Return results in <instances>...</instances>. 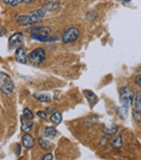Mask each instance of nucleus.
<instances>
[{"label":"nucleus","mask_w":141,"mask_h":160,"mask_svg":"<svg viewBox=\"0 0 141 160\" xmlns=\"http://www.w3.org/2000/svg\"><path fill=\"white\" fill-rule=\"evenodd\" d=\"M134 97H135V93H134V89L131 88L130 86H125L120 89V100L124 108L128 109V108L130 107L134 101Z\"/></svg>","instance_id":"1"},{"label":"nucleus","mask_w":141,"mask_h":160,"mask_svg":"<svg viewBox=\"0 0 141 160\" xmlns=\"http://www.w3.org/2000/svg\"><path fill=\"white\" fill-rule=\"evenodd\" d=\"M13 89H14V84H13L10 75L3 73V72H0V91L4 95L9 96L12 94Z\"/></svg>","instance_id":"2"},{"label":"nucleus","mask_w":141,"mask_h":160,"mask_svg":"<svg viewBox=\"0 0 141 160\" xmlns=\"http://www.w3.org/2000/svg\"><path fill=\"white\" fill-rule=\"evenodd\" d=\"M45 58H46V50L42 48H36L30 53L27 60L32 64L39 65L45 61Z\"/></svg>","instance_id":"3"},{"label":"nucleus","mask_w":141,"mask_h":160,"mask_svg":"<svg viewBox=\"0 0 141 160\" xmlns=\"http://www.w3.org/2000/svg\"><path fill=\"white\" fill-rule=\"evenodd\" d=\"M79 37V31L76 28H68L62 34V42L63 44H71L74 42Z\"/></svg>","instance_id":"4"},{"label":"nucleus","mask_w":141,"mask_h":160,"mask_svg":"<svg viewBox=\"0 0 141 160\" xmlns=\"http://www.w3.org/2000/svg\"><path fill=\"white\" fill-rule=\"evenodd\" d=\"M42 21V19H39V18L35 17V15H19L16 17V22L19 23V25L21 26H30L33 25V24H37L40 23Z\"/></svg>","instance_id":"5"},{"label":"nucleus","mask_w":141,"mask_h":160,"mask_svg":"<svg viewBox=\"0 0 141 160\" xmlns=\"http://www.w3.org/2000/svg\"><path fill=\"white\" fill-rule=\"evenodd\" d=\"M24 44V36L21 32L14 33L9 38V49H16Z\"/></svg>","instance_id":"6"},{"label":"nucleus","mask_w":141,"mask_h":160,"mask_svg":"<svg viewBox=\"0 0 141 160\" xmlns=\"http://www.w3.org/2000/svg\"><path fill=\"white\" fill-rule=\"evenodd\" d=\"M27 32L40 36H50V34L52 33V28L49 26H36V28H30Z\"/></svg>","instance_id":"7"},{"label":"nucleus","mask_w":141,"mask_h":160,"mask_svg":"<svg viewBox=\"0 0 141 160\" xmlns=\"http://www.w3.org/2000/svg\"><path fill=\"white\" fill-rule=\"evenodd\" d=\"M15 59L19 63H23L25 64L27 62V55H26V51L23 47H20V48H16V51H15Z\"/></svg>","instance_id":"8"},{"label":"nucleus","mask_w":141,"mask_h":160,"mask_svg":"<svg viewBox=\"0 0 141 160\" xmlns=\"http://www.w3.org/2000/svg\"><path fill=\"white\" fill-rule=\"evenodd\" d=\"M21 128L24 133H30L33 130V122L30 119H26L24 116L21 117Z\"/></svg>","instance_id":"9"},{"label":"nucleus","mask_w":141,"mask_h":160,"mask_svg":"<svg viewBox=\"0 0 141 160\" xmlns=\"http://www.w3.org/2000/svg\"><path fill=\"white\" fill-rule=\"evenodd\" d=\"M22 145H23L25 148H27V149H31V148L34 147L35 139L33 138L28 133H25V135L22 137Z\"/></svg>","instance_id":"10"},{"label":"nucleus","mask_w":141,"mask_h":160,"mask_svg":"<svg viewBox=\"0 0 141 160\" xmlns=\"http://www.w3.org/2000/svg\"><path fill=\"white\" fill-rule=\"evenodd\" d=\"M38 144H39V147L41 148V149L44 150H47V152H49V150H52L53 147H54V145H53L51 142L47 141L46 138H39V141H38Z\"/></svg>","instance_id":"11"},{"label":"nucleus","mask_w":141,"mask_h":160,"mask_svg":"<svg viewBox=\"0 0 141 160\" xmlns=\"http://www.w3.org/2000/svg\"><path fill=\"white\" fill-rule=\"evenodd\" d=\"M84 94H85V97H86V99L89 101V103L91 105V107H92L93 105H95L96 102H97L98 98L97 96L95 95V93L91 91H89V89H86V91H84Z\"/></svg>","instance_id":"12"},{"label":"nucleus","mask_w":141,"mask_h":160,"mask_svg":"<svg viewBox=\"0 0 141 160\" xmlns=\"http://www.w3.org/2000/svg\"><path fill=\"white\" fill-rule=\"evenodd\" d=\"M33 39L39 40L42 42H53V40H57L58 37H50V36H40V35H36V34H31Z\"/></svg>","instance_id":"13"},{"label":"nucleus","mask_w":141,"mask_h":160,"mask_svg":"<svg viewBox=\"0 0 141 160\" xmlns=\"http://www.w3.org/2000/svg\"><path fill=\"white\" fill-rule=\"evenodd\" d=\"M134 110L141 112V91L138 92L134 97Z\"/></svg>","instance_id":"14"},{"label":"nucleus","mask_w":141,"mask_h":160,"mask_svg":"<svg viewBox=\"0 0 141 160\" xmlns=\"http://www.w3.org/2000/svg\"><path fill=\"white\" fill-rule=\"evenodd\" d=\"M103 132L106 135H114L118 132V127L116 124H107L103 128Z\"/></svg>","instance_id":"15"},{"label":"nucleus","mask_w":141,"mask_h":160,"mask_svg":"<svg viewBox=\"0 0 141 160\" xmlns=\"http://www.w3.org/2000/svg\"><path fill=\"white\" fill-rule=\"evenodd\" d=\"M57 134H58L57 128L52 127H47L44 131L45 137H48V138H53L54 136H57Z\"/></svg>","instance_id":"16"},{"label":"nucleus","mask_w":141,"mask_h":160,"mask_svg":"<svg viewBox=\"0 0 141 160\" xmlns=\"http://www.w3.org/2000/svg\"><path fill=\"white\" fill-rule=\"evenodd\" d=\"M50 122L53 123V124L58 125L60 124V123L62 122V114L61 112H54V113L52 114V116L50 117Z\"/></svg>","instance_id":"17"},{"label":"nucleus","mask_w":141,"mask_h":160,"mask_svg":"<svg viewBox=\"0 0 141 160\" xmlns=\"http://www.w3.org/2000/svg\"><path fill=\"white\" fill-rule=\"evenodd\" d=\"M112 146H113L114 148H116V149H120V148L123 147V137L120 136V135L116 136L115 138L113 139V142H112Z\"/></svg>","instance_id":"18"},{"label":"nucleus","mask_w":141,"mask_h":160,"mask_svg":"<svg viewBox=\"0 0 141 160\" xmlns=\"http://www.w3.org/2000/svg\"><path fill=\"white\" fill-rule=\"evenodd\" d=\"M32 14L37 18H39V19H42V18L46 15V8H45V7H41V8L36 9V10L32 11Z\"/></svg>","instance_id":"19"},{"label":"nucleus","mask_w":141,"mask_h":160,"mask_svg":"<svg viewBox=\"0 0 141 160\" xmlns=\"http://www.w3.org/2000/svg\"><path fill=\"white\" fill-rule=\"evenodd\" d=\"M34 97L40 102H50L51 97L48 95H40V94H34Z\"/></svg>","instance_id":"20"},{"label":"nucleus","mask_w":141,"mask_h":160,"mask_svg":"<svg viewBox=\"0 0 141 160\" xmlns=\"http://www.w3.org/2000/svg\"><path fill=\"white\" fill-rule=\"evenodd\" d=\"M60 6L59 2H55V1H48L46 2V4H45V8H46V10H55V9H58Z\"/></svg>","instance_id":"21"},{"label":"nucleus","mask_w":141,"mask_h":160,"mask_svg":"<svg viewBox=\"0 0 141 160\" xmlns=\"http://www.w3.org/2000/svg\"><path fill=\"white\" fill-rule=\"evenodd\" d=\"M23 116L25 117L26 119H30V120L34 119V113H33L30 109H27V108H25V109L23 110Z\"/></svg>","instance_id":"22"},{"label":"nucleus","mask_w":141,"mask_h":160,"mask_svg":"<svg viewBox=\"0 0 141 160\" xmlns=\"http://www.w3.org/2000/svg\"><path fill=\"white\" fill-rule=\"evenodd\" d=\"M133 117H134V119H135L136 122L141 123V112L133 110Z\"/></svg>","instance_id":"23"},{"label":"nucleus","mask_w":141,"mask_h":160,"mask_svg":"<svg viewBox=\"0 0 141 160\" xmlns=\"http://www.w3.org/2000/svg\"><path fill=\"white\" fill-rule=\"evenodd\" d=\"M37 116L39 117L40 119H44V120H47V112L45 111H38Z\"/></svg>","instance_id":"24"},{"label":"nucleus","mask_w":141,"mask_h":160,"mask_svg":"<svg viewBox=\"0 0 141 160\" xmlns=\"http://www.w3.org/2000/svg\"><path fill=\"white\" fill-rule=\"evenodd\" d=\"M53 158H54V157H53V155L51 154V152H48V154L45 155V156L42 157V159L44 160H52Z\"/></svg>","instance_id":"25"},{"label":"nucleus","mask_w":141,"mask_h":160,"mask_svg":"<svg viewBox=\"0 0 141 160\" xmlns=\"http://www.w3.org/2000/svg\"><path fill=\"white\" fill-rule=\"evenodd\" d=\"M135 83H136L137 85H139V86L141 87V76H137V78H136Z\"/></svg>","instance_id":"26"},{"label":"nucleus","mask_w":141,"mask_h":160,"mask_svg":"<svg viewBox=\"0 0 141 160\" xmlns=\"http://www.w3.org/2000/svg\"><path fill=\"white\" fill-rule=\"evenodd\" d=\"M2 2H3L4 4H12L13 0H1Z\"/></svg>","instance_id":"27"},{"label":"nucleus","mask_w":141,"mask_h":160,"mask_svg":"<svg viewBox=\"0 0 141 160\" xmlns=\"http://www.w3.org/2000/svg\"><path fill=\"white\" fill-rule=\"evenodd\" d=\"M7 32H6V30H4L3 28H0V37H1V36H3Z\"/></svg>","instance_id":"28"},{"label":"nucleus","mask_w":141,"mask_h":160,"mask_svg":"<svg viewBox=\"0 0 141 160\" xmlns=\"http://www.w3.org/2000/svg\"><path fill=\"white\" fill-rule=\"evenodd\" d=\"M35 0H22V2L23 3H32V2H34Z\"/></svg>","instance_id":"29"},{"label":"nucleus","mask_w":141,"mask_h":160,"mask_svg":"<svg viewBox=\"0 0 141 160\" xmlns=\"http://www.w3.org/2000/svg\"><path fill=\"white\" fill-rule=\"evenodd\" d=\"M20 152H21V146L17 145V149H16V155H17V156L20 155Z\"/></svg>","instance_id":"30"},{"label":"nucleus","mask_w":141,"mask_h":160,"mask_svg":"<svg viewBox=\"0 0 141 160\" xmlns=\"http://www.w3.org/2000/svg\"><path fill=\"white\" fill-rule=\"evenodd\" d=\"M124 1H126V2H128V1H131V0H124Z\"/></svg>","instance_id":"31"}]
</instances>
